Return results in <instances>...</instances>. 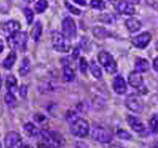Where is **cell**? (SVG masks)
I'll return each instance as SVG.
<instances>
[{"label":"cell","mask_w":158,"mask_h":148,"mask_svg":"<svg viewBox=\"0 0 158 148\" xmlns=\"http://www.w3.org/2000/svg\"><path fill=\"white\" fill-rule=\"evenodd\" d=\"M91 138L99 143H110L113 139V133L108 128L102 125H93L90 131Z\"/></svg>","instance_id":"1"},{"label":"cell","mask_w":158,"mask_h":148,"mask_svg":"<svg viewBox=\"0 0 158 148\" xmlns=\"http://www.w3.org/2000/svg\"><path fill=\"white\" fill-rule=\"evenodd\" d=\"M40 136L44 142L45 146H52V147H60L64 145V138L62 135L56 131H41Z\"/></svg>","instance_id":"2"},{"label":"cell","mask_w":158,"mask_h":148,"mask_svg":"<svg viewBox=\"0 0 158 148\" xmlns=\"http://www.w3.org/2000/svg\"><path fill=\"white\" fill-rule=\"evenodd\" d=\"M52 44L53 47L60 53H67L71 47L68 38L63 34L57 31L52 34Z\"/></svg>","instance_id":"3"},{"label":"cell","mask_w":158,"mask_h":148,"mask_svg":"<svg viewBox=\"0 0 158 148\" xmlns=\"http://www.w3.org/2000/svg\"><path fill=\"white\" fill-rule=\"evenodd\" d=\"M98 62L109 74H114L117 71V63L108 52L102 51L98 54Z\"/></svg>","instance_id":"4"},{"label":"cell","mask_w":158,"mask_h":148,"mask_svg":"<svg viewBox=\"0 0 158 148\" xmlns=\"http://www.w3.org/2000/svg\"><path fill=\"white\" fill-rule=\"evenodd\" d=\"M70 131L74 136L78 138H85L90 131V125L86 120L77 118L70 125Z\"/></svg>","instance_id":"5"},{"label":"cell","mask_w":158,"mask_h":148,"mask_svg":"<svg viewBox=\"0 0 158 148\" xmlns=\"http://www.w3.org/2000/svg\"><path fill=\"white\" fill-rule=\"evenodd\" d=\"M9 45L13 48H19L23 52L27 48V35L24 32H17L16 34H12L8 38Z\"/></svg>","instance_id":"6"},{"label":"cell","mask_w":158,"mask_h":148,"mask_svg":"<svg viewBox=\"0 0 158 148\" xmlns=\"http://www.w3.org/2000/svg\"><path fill=\"white\" fill-rule=\"evenodd\" d=\"M126 105L131 111L141 113L144 109V102L141 97L137 94H131L126 100Z\"/></svg>","instance_id":"7"},{"label":"cell","mask_w":158,"mask_h":148,"mask_svg":"<svg viewBox=\"0 0 158 148\" xmlns=\"http://www.w3.org/2000/svg\"><path fill=\"white\" fill-rule=\"evenodd\" d=\"M62 31L63 34L69 39L77 35V26L72 18L66 17L62 20Z\"/></svg>","instance_id":"8"},{"label":"cell","mask_w":158,"mask_h":148,"mask_svg":"<svg viewBox=\"0 0 158 148\" xmlns=\"http://www.w3.org/2000/svg\"><path fill=\"white\" fill-rule=\"evenodd\" d=\"M21 137L16 131L8 132L5 138V145L6 148H21Z\"/></svg>","instance_id":"9"},{"label":"cell","mask_w":158,"mask_h":148,"mask_svg":"<svg viewBox=\"0 0 158 148\" xmlns=\"http://www.w3.org/2000/svg\"><path fill=\"white\" fill-rule=\"evenodd\" d=\"M150 40H151V34L148 32H145L135 37L132 40V43L138 48H145L148 45Z\"/></svg>","instance_id":"10"},{"label":"cell","mask_w":158,"mask_h":148,"mask_svg":"<svg viewBox=\"0 0 158 148\" xmlns=\"http://www.w3.org/2000/svg\"><path fill=\"white\" fill-rule=\"evenodd\" d=\"M116 9L118 12L124 15H134L135 12V9L133 4L127 0H120L118 2V4L116 5Z\"/></svg>","instance_id":"11"},{"label":"cell","mask_w":158,"mask_h":148,"mask_svg":"<svg viewBox=\"0 0 158 148\" xmlns=\"http://www.w3.org/2000/svg\"><path fill=\"white\" fill-rule=\"evenodd\" d=\"M127 122L133 131H136L138 133H142L145 131V126L140 118L134 116H128L127 118Z\"/></svg>","instance_id":"12"},{"label":"cell","mask_w":158,"mask_h":148,"mask_svg":"<svg viewBox=\"0 0 158 148\" xmlns=\"http://www.w3.org/2000/svg\"><path fill=\"white\" fill-rule=\"evenodd\" d=\"M128 83L133 88L140 89L143 85V78L141 73L138 71L131 72L128 75Z\"/></svg>","instance_id":"13"},{"label":"cell","mask_w":158,"mask_h":148,"mask_svg":"<svg viewBox=\"0 0 158 148\" xmlns=\"http://www.w3.org/2000/svg\"><path fill=\"white\" fill-rule=\"evenodd\" d=\"M113 87L114 91L118 94V95H122L124 94L125 92L127 90V83L125 82L124 78L120 75L116 76L114 80H113Z\"/></svg>","instance_id":"14"},{"label":"cell","mask_w":158,"mask_h":148,"mask_svg":"<svg viewBox=\"0 0 158 148\" xmlns=\"http://www.w3.org/2000/svg\"><path fill=\"white\" fill-rule=\"evenodd\" d=\"M3 29H4L5 33L8 34L11 36V35L16 34L17 32L19 31V29H20V25H19L17 21L9 20V21H7V22H6L4 24Z\"/></svg>","instance_id":"15"},{"label":"cell","mask_w":158,"mask_h":148,"mask_svg":"<svg viewBox=\"0 0 158 148\" xmlns=\"http://www.w3.org/2000/svg\"><path fill=\"white\" fill-rule=\"evenodd\" d=\"M126 26L130 33H135L141 28V22L135 18H130L126 21Z\"/></svg>","instance_id":"16"},{"label":"cell","mask_w":158,"mask_h":148,"mask_svg":"<svg viewBox=\"0 0 158 148\" xmlns=\"http://www.w3.org/2000/svg\"><path fill=\"white\" fill-rule=\"evenodd\" d=\"M135 71H138L140 73L147 72L149 69V63L145 59L137 58L135 63Z\"/></svg>","instance_id":"17"},{"label":"cell","mask_w":158,"mask_h":148,"mask_svg":"<svg viewBox=\"0 0 158 148\" xmlns=\"http://www.w3.org/2000/svg\"><path fill=\"white\" fill-rule=\"evenodd\" d=\"M16 59H17L16 53L14 51H11L6 59L3 61V67L6 69H11L16 62Z\"/></svg>","instance_id":"18"},{"label":"cell","mask_w":158,"mask_h":148,"mask_svg":"<svg viewBox=\"0 0 158 148\" xmlns=\"http://www.w3.org/2000/svg\"><path fill=\"white\" fill-rule=\"evenodd\" d=\"M63 78L66 82H72L76 78V74L72 68L69 67V65H63Z\"/></svg>","instance_id":"19"},{"label":"cell","mask_w":158,"mask_h":148,"mask_svg":"<svg viewBox=\"0 0 158 148\" xmlns=\"http://www.w3.org/2000/svg\"><path fill=\"white\" fill-rule=\"evenodd\" d=\"M93 34L98 39H106L111 36V33L107 29L100 27V26H97L93 28Z\"/></svg>","instance_id":"20"},{"label":"cell","mask_w":158,"mask_h":148,"mask_svg":"<svg viewBox=\"0 0 158 148\" xmlns=\"http://www.w3.org/2000/svg\"><path fill=\"white\" fill-rule=\"evenodd\" d=\"M30 69H31V63L29 61L28 58H24L21 62L20 64V67H19V74L22 76H25L28 74L30 72Z\"/></svg>","instance_id":"21"},{"label":"cell","mask_w":158,"mask_h":148,"mask_svg":"<svg viewBox=\"0 0 158 148\" xmlns=\"http://www.w3.org/2000/svg\"><path fill=\"white\" fill-rule=\"evenodd\" d=\"M41 34H42V26H41V23L38 21L35 23L34 28L32 30V37L34 41H36V42L39 41Z\"/></svg>","instance_id":"22"},{"label":"cell","mask_w":158,"mask_h":148,"mask_svg":"<svg viewBox=\"0 0 158 148\" xmlns=\"http://www.w3.org/2000/svg\"><path fill=\"white\" fill-rule=\"evenodd\" d=\"M90 70L91 72L92 75L97 78V79H100L102 77V72L100 68L97 65V63L94 61H91L90 63Z\"/></svg>","instance_id":"23"},{"label":"cell","mask_w":158,"mask_h":148,"mask_svg":"<svg viewBox=\"0 0 158 148\" xmlns=\"http://www.w3.org/2000/svg\"><path fill=\"white\" fill-rule=\"evenodd\" d=\"M5 102H6V105L8 107H10V108H12V107L15 106V104H16V97L13 95L12 92L8 91L6 93V96H5Z\"/></svg>","instance_id":"24"},{"label":"cell","mask_w":158,"mask_h":148,"mask_svg":"<svg viewBox=\"0 0 158 148\" xmlns=\"http://www.w3.org/2000/svg\"><path fill=\"white\" fill-rule=\"evenodd\" d=\"M17 86V80L13 75H9L6 79V88L10 92H14Z\"/></svg>","instance_id":"25"},{"label":"cell","mask_w":158,"mask_h":148,"mask_svg":"<svg viewBox=\"0 0 158 148\" xmlns=\"http://www.w3.org/2000/svg\"><path fill=\"white\" fill-rule=\"evenodd\" d=\"M149 127L154 133L158 132V115L156 114L149 120Z\"/></svg>","instance_id":"26"},{"label":"cell","mask_w":158,"mask_h":148,"mask_svg":"<svg viewBox=\"0 0 158 148\" xmlns=\"http://www.w3.org/2000/svg\"><path fill=\"white\" fill-rule=\"evenodd\" d=\"M48 8V2L46 0H39L35 4V11L38 13H41Z\"/></svg>","instance_id":"27"},{"label":"cell","mask_w":158,"mask_h":148,"mask_svg":"<svg viewBox=\"0 0 158 148\" xmlns=\"http://www.w3.org/2000/svg\"><path fill=\"white\" fill-rule=\"evenodd\" d=\"M90 6L93 9L97 10H103L106 7V4L103 0H91L90 1Z\"/></svg>","instance_id":"28"},{"label":"cell","mask_w":158,"mask_h":148,"mask_svg":"<svg viewBox=\"0 0 158 148\" xmlns=\"http://www.w3.org/2000/svg\"><path fill=\"white\" fill-rule=\"evenodd\" d=\"M24 129H25V131H27L28 134L30 135H32V136H35V135H37L38 134V131L36 130V128H35V126L34 125H32V124H27V125H25L24 126Z\"/></svg>","instance_id":"29"},{"label":"cell","mask_w":158,"mask_h":148,"mask_svg":"<svg viewBox=\"0 0 158 148\" xmlns=\"http://www.w3.org/2000/svg\"><path fill=\"white\" fill-rule=\"evenodd\" d=\"M24 14H25V17H26L27 24H29V25L32 24L34 21V12H33V11L29 8H26L24 10Z\"/></svg>","instance_id":"30"},{"label":"cell","mask_w":158,"mask_h":148,"mask_svg":"<svg viewBox=\"0 0 158 148\" xmlns=\"http://www.w3.org/2000/svg\"><path fill=\"white\" fill-rule=\"evenodd\" d=\"M77 118H79L78 116H77V112H75V111L69 110V111H68L67 114H66V119L68 121V123H69L70 125H71L73 122H75Z\"/></svg>","instance_id":"31"},{"label":"cell","mask_w":158,"mask_h":148,"mask_svg":"<svg viewBox=\"0 0 158 148\" xmlns=\"http://www.w3.org/2000/svg\"><path fill=\"white\" fill-rule=\"evenodd\" d=\"M79 67H80V70H81V72L83 73V74H85L86 73V71H87V69L89 68V64L88 62H86V60H85L84 57H82L81 59H80V62H79Z\"/></svg>","instance_id":"32"},{"label":"cell","mask_w":158,"mask_h":148,"mask_svg":"<svg viewBox=\"0 0 158 148\" xmlns=\"http://www.w3.org/2000/svg\"><path fill=\"white\" fill-rule=\"evenodd\" d=\"M102 18H101V21L107 23V24H112L115 21V17L113 14H105V15H102Z\"/></svg>","instance_id":"33"},{"label":"cell","mask_w":158,"mask_h":148,"mask_svg":"<svg viewBox=\"0 0 158 148\" xmlns=\"http://www.w3.org/2000/svg\"><path fill=\"white\" fill-rule=\"evenodd\" d=\"M117 135L118 136V138H122V139H130L132 137L130 135V133L128 131H125V130H118L117 131Z\"/></svg>","instance_id":"34"},{"label":"cell","mask_w":158,"mask_h":148,"mask_svg":"<svg viewBox=\"0 0 158 148\" xmlns=\"http://www.w3.org/2000/svg\"><path fill=\"white\" fill-rule=\"evenodd\" d=\"M65 6H66V7H67V9L69 10V11H70L71 13H73V14H75V15H79L80 13H81V11H80V10L79 9H77V8H76L75 6H73L71 4H69V3H65Z\"/></svg>","instance_id":"35"},{"label":"cell","mask_w":158,"mask_h":148,"mask_svg":"<svg viewBox=\"0 0 158 148\" xmlns=\"http://www.w3.org/2000/svg\"><path fill=\"white\" fill-rule=\"evenodd\" d=\"M19 95L22 98H25L27 95V86L21 85L19 88Z\"/></svg>","instance_id":"36"},{"label":"cell","mask_w":158,"mask_h":148,"mask_svg":"<svg viewBox=\"0 0 158 148\" xmlns=\"http://www.w3.org/2000/svg\"><path fill=\"white\" fill-rule=\"evenodd\" d=\"M153 67L155 68V70L158 72V57H156V58L154 60V62H153Z\"/></svg>","instance_id":"37"},{"label":"cell","mask_w":158,"mask_h":148,"mask_svg":"<svg viewBox=\"0 0 158 148\" xmlns=\"http://www.w3.org/2000/svg\"><path fill=\"white\" fill-rule=\"evenodd\" d=\"M74 2H76L77 4H78L80 6H86V0H73Z\"/></svg>","instance_id":"38"},{"label":"cell","mask_w":158,"mask_h":148,"mask_svg":"<svg viewBox=\"0 0 158 148\" xmlns=\"http://www.w3.org/2000/svg\"><path fill=\"white\" fill-rule=\"evenodd\" d=\"M128 2H130L131 4H133V5H137V4H139L140 3V1L141 0H127Z\"/></svg>","instance_id":"39"},{"label":"cell","mask_w":158,"mask_h":148,"mask_svg":"<svg viewBox=\"0 0 158 148\" xmlns=\"http://www.w3.org/2000/svg\"><path fill=\"white\" fill-rule=\"evenodd\" d=\"M3 50H4V42L0 40V53H2Z\"/></svg>","instance_id":"40"},{"label":"cell","mask_w":158,"mask_h":148,"mask_svg":"<svg viewBox=\"0 0 158 148\" xmlns=\"http://www.w3.org/2000/svg\"><path fill=\"white\" fill-rule=\"evenodd\" d=\"M110 148H124L122 146H112Z\"/></svg>","instance_id":"41"},{"label":"cell","mask_w":158,"mask_h":148,"mask_svg":"<svg viewBox=\"0 0 158 148\" xmlns=\"http://www.w3.org/2000/svg\"><path fill=\"white\" fill-rule=\"evenodd\" d=\"M21 148H33L32 146H28V145H26V146H21Z\"/></svg>","instance_id":"42"},{"label":"cell","mask_w":158,"mask_h":148,"mask_svg":"<svg viewBox=\"0 0 158 148\" xmlns=\"http://www.w3.org/2000/svg\"><path fill=\"white\" fill-rule=\"evenodd\" d=\"M25 2H27V3H28V4H30V3H32V2H34V0H24Z\"/></svg>","instance_id":"43"},{"label":"cell","mask_w":158,"mask_h":148,"mask_svg":"<svg viewBox=\"0 0 158 148\" xmlns=\"http://www.w3.org/2000/svg\"><path fill=\"white\" fill-rule=\"evenodd\" d=\"M41 148H56V147H52V146H45V145H44V146H43Z\"/></svg>","instance_id":"44"},{"label":"cell","mask_w":158,"mask_h":148,"mask_svg":"<svg viewBox=\"0 0 158 148\" xmlns=\"http://www.w3.org/2000/svg\"><path fill=\"white\" fill-rule=\"evenodd\" d=\"M1 85H2V81H1V75H0V89H1Z\"/></svg>","instance_id":"45"},{"label":"cell","mask_w":158,"mask_h":148,"mask_svg":"<svg viewBox=\"0 0 158 148\" xmlns=\"http://www.w3.org/2000/svg\"><path fill=\"white\" fill-rule=\"evenodd\" d=\"M0 148H1V144H0Z\"/></svg>","instance_id":"46"}]
</instances>
